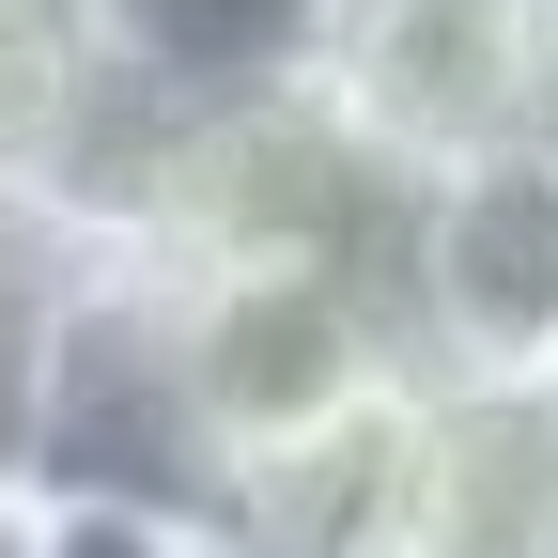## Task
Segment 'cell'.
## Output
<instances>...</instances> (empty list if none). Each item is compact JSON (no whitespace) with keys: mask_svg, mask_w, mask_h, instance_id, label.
I'll return each instance as SVG.
<instances>
[{"mask_svg":"<svg viewBox=\"0 0 558 558\" xmlns=\"http://www.w3.org/2000/svg\"><path fill=\"white\" fill-rule=\"evenodd\" d=\"M388 295L418 373H558V140L403 171Z\"/></svg>","mask_w":558,"mask_h":558,"instance_id":"4","label":"cell"},{"mask_svg":"<svg viewBox=\"0 0 558 558\" xmlns=\"http://www.w3.org/2000/svg\"><path fill=\"white\" fill-rule=\"evenodd\" d=\"M357 527L388 558H558V373H418Z\"/></svg>","mask_w":558,"mask_h":558,"instance_id":"5","label":"cell"},{"mask_svg":"<svg viewBox=\"0 0 558 558\" xmlns=\"http://www.w3.org/2000/svg\"><path fill=\"white\" fill-rule=\"evenodd\" d=\"M124 124H140V94L109 78L78 0H0V218L94 233Z\"/></svg>","mask_w":558,"mask_h":558,"instance_id":"6","label":"cell"},{"mask_svg":"<svg viewBox=\"0 0 558 558\" xmlns=\"http://www.w3.org/2000/svg\"><path fill=\"white\" fill-rule=\"evenodd\" d=\"M0 558H47V497L32 481H0Z\"/></svg>","mask_w":558,"mask_h":558,"instance_id":"8","label":"cell"},{"mask_svg":"<svg viewBox=\"0 0 558 558\" xmlns=\"http://www.w3.org/2000/svg\"><path fill=\"white\" fill-rule=\"evenodd\" d=\"M311 94L373 171L558 140V0H326Z\"/></svg>","mask_w":558,"mask_h":558,"instance_id":"3","label":"cell"},{"mask_svg":"<svg viewBox=\"0 0 558 558\" xmlns=\"http://www.w3.org/2000/svg\"><path fill=\"white\" fill-rule=\"evenodd\" d=\"M109 78L156 94V109H248V94H295L311 47H326V0H78Z\"/></svg>","mask_w":558,"mask_h":558,"instance_id":"7","label":"cell"},{"mask_svg":"<svg viewBox=\"0 0 558 558\" xmlns=\"http://www.w3.org/2000/svg\"><path fill=\"white\" fill-rule=\"evenodd\" d=\"M16 481L47 512H140V527H233L248 543V481H233L218 418L186 388L171 279L140 248L78 233V264H62L47 357H32V418H16Z\"/></svg>","mask_w":558,"mask_h":558,"instance_id":"2","label":"cell"},{"mask_svg":"<svg viewBox=\"0 0 558 558\" xmlns=\"http://www.w3.org/2000/svg\"><path fill=\"white\" fill-rule=\"evenodd\" d=\"M311 558H388V543H373V527H341V543H311Z\"/></svg>","mask_w":558,"mask_h":558,"instance_id":"9","label":"cell"},{"mask_svg":"<svg viewBox=\"0 0 558 558\" xmlns=\"http://www.w3.org/2000/svg\"><path fill=\"white\" fill-rule=\"evenodd\" d=\"M156 279H171L186 388H202V418H218L248 497L295 481V465L373 450L388 403L418 388L388 248H218V264H156Z\"/></svg>","mask_w":558,"mask_h":558,"instance_id":"1","label":"cell"}]
</instances>
